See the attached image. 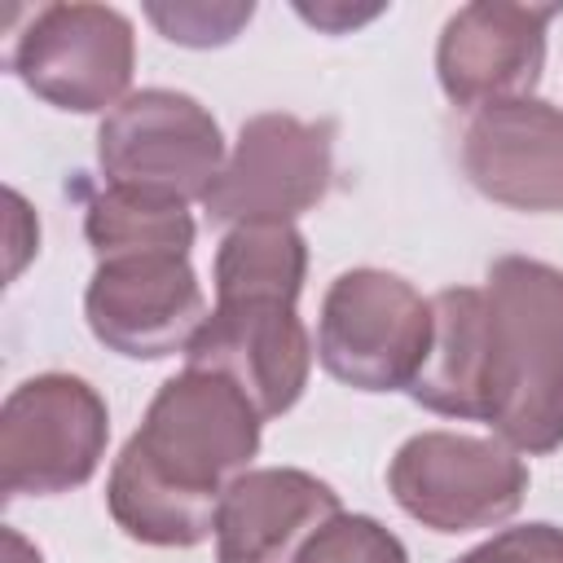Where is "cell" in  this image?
Wrapping results in <instances>:
<instances>
[{"mask_svg":"<svg viewBox=\"0 0 563 563\" xmlns=\"http://www.w3.org/2000/svg\"><path fill=\"white\" fill-rule=\"evenodd\" d=\"M453 563H563V528L559 523H515L457 554Z\"/></svg>","mask_w":563,"mask_h":563,"instance_id":"d6986e66","label":"cell"},{"mask_svg":"<svg viewBox=\"0 0 563 563\" xmlns=\"http://www.w3.org/2000/svg\"><path fill=\"white\" fill-rule=\"evenodd\" d=\"M110 444V409L79 374H35L0 405L4 497H57L84 488Z\"/></svg>","mask_w":563,"mask_h":563,"instance_id":"5b68a950","label":"cell"},{"mask_svg":"<svg viewBox=\"0 0 563 563\" xmlns=\"http://www.w3.org/2000/svg\"><path fill=\"white\" fill-rule=\"evenodd\" d=\"M563 4L471 0L449 13L435 40V79L462 110L532 97L545 70V31Z\"/></svg>","mask_w":563,"mask_h":563,"instance_id":"8fae6325","label":"cell"},{"mask_svg":"<svg viewBox=\"0 0 563 563\" xmlns=\"http://www.w3.org/2000/svg\"><path fill=\"white\" fill-rule=\"evenodd\" d=\"M334 176V123H308L286 110L251 114L238 141L202 194L216 224L290 220L312 211L330 194Z\"/></svg>","mask_w":563,"mask_h":563,"instance_id":"ba28073f","label":"cell"},{"mask_svg":"<svg viewBox=\"0 0 563 563\" xmlns=\"http://www.w3.org/2000/svg\"><path fill=\"white\" fill-rule=\"evenodd\" d=\"M145 18L163 31V40L185 44V48H220L229 40H238V31L255 18L251 0H233V4H145Z\"/></svg>","mask_w":563,"mask_h":563,"instance_id":"ac0fdd59","label":"cell"},{"mask_svg":"<svg viewBox=\"0 0 563 563\" xmlns=\"http://www.w3.org/2000/svg\"><path fill=\"white\" fill-rule=\"evenodd\" d=\"M387 493L431 532H479L506 523L523 506L528 462L497 435L418 431L391 453Z\"/></svg>","mask_w":563,"mask_h":563,"instance_id":"277c9868","label":"cell"},{"mask_svg":"<svg viewBox=\"0 0 563 563\" xmlns=\"http://www.w3.org/2000/svg\"><path fill=\"white\" fill-rule=\"evenodd\" d=\"M194 216L189 202L106 185L84 207V238L97 260L114 255H189L194 246Z\"/></svg>","mask_w":563,"mask_h":563,"instance_id":"9a60e30c","label":"cell"},{"mask_svg":"<svg viewBox=\"0 0 563 563\" xmlns=\"http://www.w3.org/2000/svg\"><path fill=\"white\" fill-rule=\"evenodd\" d=\"M479 365H484V290L444 286L440 295H431V347L409 387V400L444 418L479 422Z\"/></svg>","mask_w":563,"mask_h":563,"instance_id":"5bb4252c","label":"cell"},{"mask_svg":"<svg viewBox=\"0 0 563 563\" xmlns=\"http://www.w3.org/2000/svg\"><path fill=\"white\" fill-rule=\"evenodd\" d=\"M479 422L541 457L563 444V268L497 255L484 277Z\"/></svg>","mask_w":563,"mask_h":563,"instance_id":"7a4b0ae2","label":"cell"},{"mask_svg":"<svg viewBox=\"0 0 563 563\" xmlns=\"http://www.w3.org/2000/svg\"><path fill=\"white\" fill-rule=\"evenodd\" d=\"M9 70L53 110L110 114L136 70L132 18L114 4L57 0L31 13L9 48Z\"/></svg>","mask_w":563,"mask_h":563,"instance_id":"8992f818","label":"cell"},{"mask_svg":"<svg viewBox=\"0 0 563 563\" xmlns=\"http://www.w3.org/2000/svg\"><path fill=\"white\" fill-rule=\"evenodd\" d=\"M343 510L339 493L299 466H251L220 501L216 563H299L303 545Z\"/></svg>","mask_w":563,"mask_h":563,"instance_id":"4fadbf2b","label":"cell"},{"mask_svg":"<svg viewBox=\"0 0 563 563\" xmlns=\"http://www.w3.org/2000/svg\"><path fill=\"white\" fill-rule=\"evenodd\" d=\"M295 303L282 295H216L185 365L233 378L264 422L282 418L299 405L317 356Z\"/></svg>","mask_w":563,"mask_h":563,"instance_id":"30bf717a","label":"cell"},{"mask_svg":"<svg viewBox=\"0 0 563 563\" xmlns=\"http://www.w3.org/2000/svg\"><path fill=\"white\" fill-rule=\"evenodd\" d=\"M299 563H409V550L374 515H347V510H339L303 545Z\"/></svg>","mask_w":563,"mask_h":563,"instance_id":"e0dca14e","label":"cell"},{"mask_svg":"<svg viewBox=\"0 0 563 563\" xmlns=\"http://www.w3.org/2000/svg\"><path fill=\"white\" fill-rule=\"evenodd\" d=\"M431 347V299L387 268H347L317 317V361L352 391H409Z\"/></svg>","mask_w":563,"mask_h":563,"instance_id":"3957f363","label":"cell"},{"mask_svg":"<svg viewBox=\"0 0 563 563\" xmlns=\"http://www.w3.org/2000/svg\"><path fill=\"white\" fill-rule=\"evenodd\" d=\"M260 409L211 369L172 374L106 475V510L123 537L189 550L216 537L224 488L260 453Z\"/></svg>","mask_w":563,"mask_h":563,"instance_id":"6da1fadb","label":"cell"},{"mask_svg":"<svg viewBox=\"0 0 563 563\" xmlns=\"http://www.w3.org/2000/svg\"><path fill=\"white\" fill-rule=\"evenodd\" d=\"M4 541H9V563H40V550H31L18 532H4Z\"/></svg>","mask_w":563,"mask_h":563,"instance_id":"ffe728a7","label":"cell"},{"mask_svg":"<svg viewBox=\"0 0 563 563\" xmlns=\"http://www.w3.org/2000/svg\"><path fill=\"white\" fill-rule=\"evenodd\" d=\"M308 277V242L290 220L233 224L211 264L216 295H282L299 299Z\"/></svg>","mask_w":563,"mask_h":563,"instance_id":"2e32d148","label":"cell"},{"mask_svg":"<svg viewBox=\"0 0 563 563\" xmlns=\"http://www.w3.org/2000/svg\"><path fill=\"white\" fill-rule=\"evenodd\" d=\"M216 114L176 88L128 92L97 128V163L106 185L202 202L224 167Z\"/></svg>","mask_w":563,"mask_h":563,"instance_id":"52a82bcc","label":"cell"},{"mask_svg":"<svg viewBox=\"0 0 563 563\" xmlns=\"http://www.w3.org/2000/svg\"><path fill=\"white\" fill-rule=\"evenodd\" d=\"M207 312L211 308L189 255L97 260L84 290L92 339L128 361H163L189 352Z\"/></svg>","mask_w":563,"mask_h":563,"instance_id":"9c48e42d","label":"cell"},{"mask_svg":"<svg viewBox=\"0 0 563 563\" xmlns=\"http://www.w3.org/2000/svg\"><path fill=\"white\" fill-rule=\"evenodd\" d=\"M462 172L510 211H563V110L541 97L475 110L462 128Z\"/></svg>","mask_w":563,"mask_h":563,"instance_id":"7c38bea8","label":"cell"}]
</instances>
